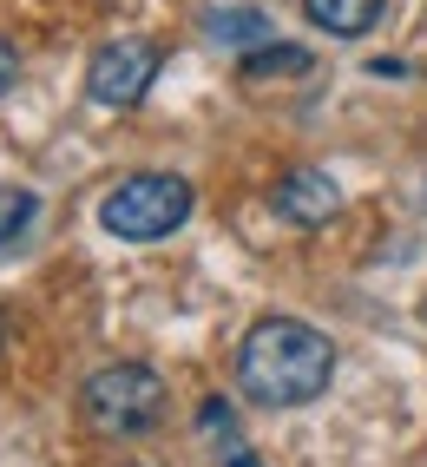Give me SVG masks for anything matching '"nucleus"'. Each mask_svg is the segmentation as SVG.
I'll list each match as a JSON object with an SVG mask.
<instances>
[{
    "mask_svg": "<svg viewBox=\"0 0 427 467\" xmlns=\"http://www.w3.org/2000/svg\"><path fill=\"white\" fill-rule=\"evenodd\" d=\"M329 376H335V342L296 317L250 323V336L237 349V389L257 409H302L329 389Z\"/></svg>",
    "mask_w": 427,
    "mask_h": 467,
    "instance_id": "obj_1",
    "label": "nucleus"
},
{
    "mask_svg": "<svg viewBox=\"0 0 427 467\" xmlns=\"http://www.w3.org/2000/svg\"><path fill=\"white\" fill-rule=\"evenodd\" d=\"M191 184L185 178H171V171H138V178H126V184H112L106 192V204H99V224H106V237H118V244H158V237H171L178 224L191 217Z\"/></svg>",
    "mask_w": 427,
    "mask_h": 467,
    "instance_id": "obj_2",
    "label": "nucleus"
},
{
    "mask_svg": "<svg viewBox=\"0 0 427 467\" xmlns=\"http://www.w3.org/2000/svg\"><path fill=\"white\" fill-rule=\"evenodd\" d=\"M79 409L99 434H118V441H126V434H151L165 421V382L151 376L145 362H112L99 376H86Z\"/></svg>",
    "mask_w": 427,
    "mask_h": 467,
    "instance_id": "obj_3",
    "label": "nucleus"
},
{
    "mask_svg": "<svg viewBox=\"0 0 427 467\" xmlns=\"http://www.w3.org/2000/svg\"><path fill=\"white\" fill-rule=\"evenodd\" d=\"M151 79H158V47L151 40H112V47L93 53V67H86V92L112 112L138 106L151 92Z\"/></svg>",
    "mask_w": 427,
    "mask_h": 467,
    "instance_id": "obj_4",
    "label": "nucleus"
},
{
    "mask_svg": "<svg viewBox=\"0 0 427 467\" xmlns=\"http://www.w3.org/2000/svg\"><path fill=\"white\" fill-rule=\"evenodd\" d=\"M277 211L290 217V224L316 231V224H329V217L342 211V184H329L322 171H290L277 184Z\"/></svg>",
    "mask_w": 427,
    "mask_h": 467,
    "instance_id": "obj_5",
    "label": "nucleus"
},
{
    "mask_svg": "<svg viewBox=\"0 0 427 467\" xmlns=\"http://www.w3.org/2000/svg\"><path fill=\"white\" fill-rule=\"evenodd\" d=\"M381 7L388 0H302V14H310L322 34H335V40H361L381 20Z\"/></svg>",
    "mask_w": 427,
    "mask_h": 467,
    "instance_id": "obj_6",
    "label": "nucleus"
},
{
    "mask_svg": "<svg viewBox=\"0 0 427 467\" xmlns=\"http://www.w3.org/2000/svg\"><path fill=\"white\" fill-rule=\"evenodd\" d=\"M204 34L218 47H269V20L257 7H210L204 14Z\"/></svg>",
    "mask_w": 427,
    "mask_h": 467,
    "instance_id": "obj_7",
    "label": "nucleus"
},
{
    "mask_svg": "<svg viewBox=\"0 0 427 467\" xmlns=\"http://www.w3.org/2000/svg\"><path fill=\"white\" fill-rule=\"evenodd\" d=\"M277 73H310V53L302 47H250L243 53V79H277Z\"/></svg>",
    "mask_w": 427,
    "mask_h": 467,
    "instance_id": "obj_8",
    "label": "nucleus"
},
{
    "mask_svg": "<svg viewBox=\"0 0 427 467\" xmlns=\"http://www.w3.org/2000/svg\"><path fill=\"white\" fill-rule=\"evenodd\" d=\"M34 211H40L34 192H20V184H0V244H14L26 224H34Z\"/></svg>",
    "mask_w": 427,
    "mask_h": 467,
    "instance_id": "obj_9",
    "label": "nucleus"
},
{
    "mask_svg": "<svg viewBox=\"0 0 427 467\" xmlns=\"http://www.w3.org/2000/svg\"><path fill=\"white\" fill-rule=\"evenodd\" d=\"M14 79H20V53L14 40H0V92H14Z\"/></svg>",
    "mask_w": 427,
    "mask_h": 467,
    "instance_id": "obj_10",
    "label": "nucleus"
}]
</instances>
